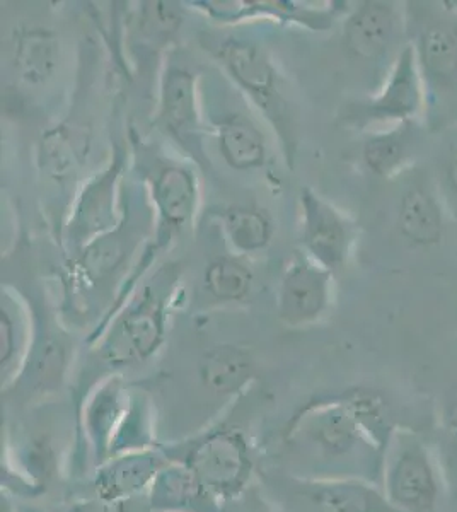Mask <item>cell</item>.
I'll return each mask as SVG.
<instances>
[{"instance_id":"cell-2","label":"cell","mask_w":457,"mask_h":512,"mask_svg":"<svg viewBox=\"0 0 457 512\" xmlns=\"http://www.w3.org/2000/svg\"><path fill=\"white\" fill-rule=\"evenodd\" d=\"M406 38L422 77L434 134L457 125V12L444 2H406Z\"/></svg>"},{"instance_id":"cell-10","label":"cell","mask_w":457,"mask_h":512,"mask_svg":"<svg viewBox=\"0 0 457 512\" xmlns=\"http://www.w3.org/2000/svg\"><path fill=\"white\" fill-rule=\"evenodd\" d=\"M301 202L307 253L319 267L333 274L347 265L357 239V226L309 188L302 190Z\"/></svg>"},{"instance_id":"cell-22","label":"cell","mask_w":457,"mask_h":512,"mask_svg":"<svg viewBox=\"0 0 457 512\" xmlns=\"http://www.w3.org/2000/svg\"><path fill=\"white\" fill-rule=\"evenodd\" d=\"M161 117L166 127L185 137L197 125V98L195 77L183 69H171L162 86Z\"/></svg>"},{"instance_id":"cell-14","label":"cell","mask_w":457,"mask_h":512,"mask_svg":"<svg viewBox=\"0 0 457 512\" xmlns=\"http://www.w3.org/2000/svg\"><path fill=\"white\" fill-rule=\"evenodd\" d=\"M330 299V270L311 260H299L285 272L278 297V315L289 325H307L324 315Z\"/></svg>"},{"instance_id":"cell-29","label":"cell","mask_w":457,"mask_h":512,"mask_svg":"<svg viewBox=\"0 0 457 512\" xmlns=\"http://www.w3.org/2000/svg\"><path fill=\"white\" fill-rule=\"evenodd\" d=\"M224 512H282L263 492L258 482L253 483L238 499L227 502Z\"/></svg>"},{"instance_id":"cell-13","label":"cell","mask_w":457,"mask_h":512,"mask_svg":"<svg viewBox=\"0 0 457 512\" xmlns=\"http://www.w3.org/2000/svg\"><path fill=\"white\" fill-rule=\"evenodd\" d=\"M130 400L132 395H128L118 378L106 379L87 396L82 407L81 427L94 468L110 460Z\"/></svg>"},{"instance_id":"cell-31","label":"cell","mask_w":457,"mask_h":512,"mask_svg":"<svg viewBox=\"0 0 457 512\" xmlns=\"http://www.w3.org/2000/svg\"><path fill=\"white\" fill-rule=\"evenodd\" d=\"M16 512H45L43 509H40V507L36 506H26V504H21V506H18L16 504Z\"/></svg>"},{"instance_id":"cell-28","label":"cell","mask_w":457,"mask_h":512,"mask_svg":"<svg viewBox=\"0 0 457 512\" xmlns=\"http://www.w3.org/2000/svg\"><path fill=\"white\" fill-rule=\"evenodd\" d=\"M122 256V248L118 243H98L94 245L91 250L87 251L84 256V263H86L87 272L93 274L94 277H101L106 272H110L111 268L115 267L118 260Z\"/></svg>"},{"instance_id":"cell-26","label":"cell","mask_w":457,"mask_h":512,"mask_svg":"<svg viewBox=\"0 0 457 512\" xmlns=\"http://www.w3.org/2000/svg\"><path fill=\"white\" fill-rule=\"evenodd\" d=\"M113 178L115 175L108 173L84 193V198L79 205V212H77V224L84 233L98 231L110 221L111 207H113V202H111L113 200L111 198L113 197V192H111Z\"/></svg>"},{"instance_id":"cell-25","label":"cell","mask_w":457,"mask_h":512,"mask_svg":"<svg viewBox=\"0 0 457 512\" xmlns=\"http://www.w3.org/2000/svg\"><path fill=\"white\" fill-rule=\"evenodd\" d=\"M253 284L249 268L234 258H217L205 272V287L220 301H241Z\"/></svg>"},{"instance_id":"cell-16","label":"cell","mask_w":457,"mask_h":512,"mask_svg":"<svg viewBox=\"0 0 457 512\" xmlns=\"http://www.w3.org/2000/svg\"><path fill=\"white\" fill-rule=\"evenodd\" d=\"M151 512H224L202 480L180 461L169 460L147 494Z\"/></svg>"},{"instance_id":"cell-4","label":"cell","mask_w":457,"mask_h":512,"mask_svg":"<svg viewBox=\"0 0 457 512\" xmlns=\"http://www.w3.org/2000/svg\"><path fill=\"white\" fill-rule=\"evenodd\" d=\"M164 451L169 460L180 461L195 472L224 506L255 483L253 448L238 425L222 422Z\"/></svg>"},{"instance_id":"cell-3","label":"cell","mask_w":457,"mask_h":512,"mask_svg":"<svg viewBox=\"0 0 457 512\" xmlns=\"http://www.w3.org/2000/svg\"><path fill=\"white\" fill-rule=\"evenodd\" d=\"M381 489L398 512H437L446 477L434 446L417 431L398 427L382 463Z\"/></svg>"},{"instance_id":"cell-27","label":"cell","mask_w":457,"mask_h":512,"mask_svg":"<svg viewBox=\"0 0 457 512\" xmlns=\"http://www.w3.org/2000/svg\"><path fill=\"white\" fill-rule=\"evenodd\" d=\"M65 512H151L147 497L144 501L140 499L125 502L103 501L99 497H91V499H81V501L72 502Z\"/></svg>"},{"instance_id":"cell-6","label":"cell","mask_w":457,"mask_h":512,"mask_svg":"<svg viewBox=\"0 0 457 512\" xmlns=\"http://www.w3.org/2000/svg\"><path fill=\"white\" fill-rule=\"evenodd\" d=\"M427 96L410 45L401 52L382 86L372 98L352 103L345 110V122L357 128H388L401 123H423Z\"/></svg>"},{"instance_id":"cell-24","label":"cell","mask_w":457,"mask_h":512,"mask_svg":"<svg viewBox=\"0 0 457 512\" xmlns=\"http://www.w3.org/2000/svg\"><path fill=\"white\" fill-rule=\"evenodd\" d=\"M430 173L446 204L447 214L457 224V125L440 132L435 147L434 171Z\"/></svg>"},{"instance_id":"cell-30","label":"cell","mask_w":457,"mask_h":512,"mask_svg":"<svg viewBox=\"0 0 457 512\" xmlns=\"http://www.w3.org/2000/svg\"><path fill=\"white\" fill-rule=\"evenodd\" d=\"M440 431L449 448L457 454V396L447 403L440 414Z\"/></svg>"},{"instance_id":"cell-5","label":"cell","mask_w":457,"mask_h":512,"mask_svg":"<svg viewBox=\"0 0 457 512\" xmlns=\"http://www.w3.org/2000/svg\"><path fill=\"white\" fill-rule=\"evenodd\" d=\"M261 489L282 512H398L379 483L362 478L265 473Z\"/></svg>"},{"instance_id":"cell-7","label":"cell","mask_w":457,"mask_h":512,"mask_svg":"<svg viewBox=\"0 0 457 512\" xmlns=\"http://www.w3.org/2000/svg\"><path fill=\"white\" fill-rule=\"evenodd\" d=\"M343 43L353 59L393 65L408 47L405 4L360 2L345 19Z\"/></svg>"},{"instance_id":"cell-17","label":"cell","mask_w":457,"mask_h":512,"mask_svg":"<svg viewBox=\"0 0 457 512\" xmlns=\"http://www.w3.org/2000/svg\"><path fill=\"white\" fill-rule=\"evenodd\" d=\"M2 456V487L7 490L19 483L16 494H43L57 470V453L47 434L31 437L19 453L7 444Z\"/></svg>"},{"instance_id":"cell-23","label":"cell","mask_w":457,"mask_h":512,"mask_svg":"<svg viewBox=\"0 0 457 512\" xmlns=\"http://www.w3.org/2000/svg\"><path fill=\"white\" fill-rule=\"evenodd\" d=\"M227 236L236 250H263L273 236V224L263 210L232 207L224 216Z\"/></svg>"},{"instance_id":"cell-9","label":"cell","mask_w":457,"mask_h":512,"mask_svg":"<svg viewBox=\"0 0 457 512\" xmlns=\"http://www.w3.org/2000/svg\"><path fill=\"white\" fill-rule=\"evenodd\" d=\"M401 176L405 178V185L401 188L396 212L401 238L413 248L440 245L451 217L447 214L434 176L418 166H413Z\"/></svg>"},{"instance_id":"cell-19","label":"cell","mask_w":457,"mask_h":512,"mask_svg":"<svg viewBox=\"0 0 457 512\" xmlns=\"http://www.w3.org/2000/svg\"><path fill=\"white\" fill-rule=\"evenodd\" d=\"M220 154L232 169L260 168L267 158L265 137L248 117L231 113L215 122Z\"/></svg>"},{"instance_id":"cell-20","label":"cell","mask_w":457,"mask_h":512,"mask_svg":"<svg viewBox=\"0 0 457 512\" xmlns=\"http://www.w3.org/2000/svg\"><path fill=\"white\" fill-rule=\"evenodd\" d=\"M58 40L45 28H21L14 33L12 60L29 84L47 81L57 67Z\"/></svg>"},{"instance_id":"cell-11","label":"cell","mask_w":457,"mask_h":512,"mask_svg":"<svg viewBox=\"0 0 457 512\" xmlns=\"http://www.w3.org/2000/svg\"><path fill=\"white\" fill-rule=\"evenodd\" d=\"M168 463V454L161 446L115 454L94 468V495L110 502L144 499Z\"/></svg>"},{"instance_id":"cell-12","label":"cell","mask_w":457,"mask_h":512,"mask_svg":"<svg viewBox=\"0 0 457 512\" xmlns=\"http://www.w3.org/2000/svg\"><path fill=\"white\" fill-rule=\"evenodd\" d=\"M207 50L226 67L232 79L248 91L249 96L263 110L280 113V96L277 94V77L267 53L251 41L238 38H212Z\"/></svg>"},{"instance_id":"cell-1","label":"cell","mask_w":457,"mask_h":512,"mask_svg":"<svg viewBox=\"0 0 457 512\" xmlns=\"http://www.w3.org/2000/svg\"><path fill=\"white\" fill-rule=\"evenodd\" d=\"M398 427L379 391L355 388L314 398L285 427L284 448L297 468L289 473L381 485L384 454Z\"/></svg>"},{"instance_id":"cell-8","label":"cell","mask_w":457,"mask_h":512,"mask_svg":"<svg viewBox=\"0 0 457 512\" xmlns=\"http://www.w3.org/2000/svg\"><path fill=\"white\" fill-rule=\"evenodd\" d=\"M166 335V308L161 297L147 292L142 301L116 321L99 349L111 367H127L156 354Z\"/></svg>"},{"instance_id":"cell-21","label":"cell","mask_w":457,"mask_h":512,"mask_svg":"<svg viewBox=\"0 0 457 512\" xmlns=\"http://www.w3.org/2000/svg\"><path fill=\"white\" fill-rule=\"evenodd\" d=\"M154 198L164 224L181 229L195 212V180L185 169L166 168L154 183Z\"/></svg>"},{"instance_id":"cell-18","label":"cell","mask_w":457,"mask_h":512,"mask_svg":"<svg viewBox=\"0 0 457 512\" xmlns=\"http://www.w3.org/2000/svg\"><path fill=\"white\" fill-rule=\"evenodd\" d=\"M198 378L205 390L217 396H238L255 378V362L236 345H217L198 362Z\"/></svg>"},{"instance_id":"cell-15","label":"cell","mask_w":457,"mask_h":512,"mask_svg":"<svg viewBox=\"0 0 457 512\" xmlns=\"http://www.w3.org/2000/svg\"><path fill=\"white\" fill-rule=\"evenodd\" d=\"M425 130L423 123H401L372 132L362 147L365 168L379 178L403 175L417 166Z\"/></svg>"}]
</instances>
